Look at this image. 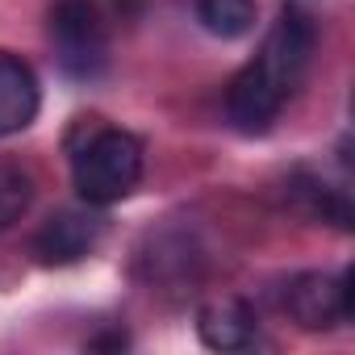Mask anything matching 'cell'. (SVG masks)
<instances>
[{
    "label": "cell",
    "instance_id": "1",
    "mask_svg": "<svg viewBox=\"0 0 355 355\" xmlns=\"http://www.w3.org/2000/svg\"><path fill=\"white\" fill-rule=\"evenodd\" d=\"M313 46H318V17L305 9V0H284V13L268 30L259 55L226 88V113L234 130L263 134L280 117V109L297 96V88L309 76Z\"/></svg>",
    "mask_w": 355,
    "mask_h": 355
},
{
    "label": "cell",
    "instance_id": "2",
    "mask_svg": "<svg viewBox=\"0 0 355 355\" xmlns=\"http://www.w3.org/2000/svg\"><path fill=\"white\" fill-rule=\"evenodd\" d=\"M71 180L84 205L109 209L125 201L142 180V142L117 125H92L80 146H71Z\"/></svg>",
    "mask_w": 355,
    "mask_h": 355
},
{
    "label": "cell",
    "instance_id": "3",
    "mask_svg": "<svg viewBox=\"0 0 355 355\" xmlns=\"http://www.w3.org/2000/svg\"><path fill=\"white\" fill-rule=\"evenodd\" d=\"M55 59L71 80H96L109 63V30L92 0H55L51 5Z\"/></svg>",
    "mask_w": 355,
    "mask_h": 355
},
{
    "label": "cell",
    "instance_id": "4",
    "mask_svg": "<svg viewBox=\"0 0 355 355\" xmlns=\"http://www.w3.org/2000/svg\"><path fill=\"white\" fill-rule=\"evenodd\" d=\"M284 309L297 326L305 330H334L351 322V272L330 276V272H301L288 280Z\"/></svg>",
    "mask_w": 355,
    "mask_h": 355
},
{
    "label": "cell",
    "instance_id": "5",
    "mask_svg": "<svg viewBox=\"0 0 355 355\" xmlns=\"http://www.w3.org/2000/svg\"><path fill=\"white\" fill-rule=\"evenodd\" d=\"M105 239V218L88 209H59L42 222V230L34 234V251L42 263H80L84 255H92Z\"/></svg>",
    "mask_w": 355,
    "mask_h": 355
},
{
    "label": "cell",
    "instance_id": "6",
    "mask_svg": "<svg viewBox=\"0 0 355 355\" xmlns=\"http://www.w3.org/2000/svg\"><path fill=\"white\" fill-rule=\"evenodd\" d=\"M38 105H42V88L34 67L13 51H0V138L21 134L38 117Z\"/></svg>",
    "mask_w": 355,
    "mask_h": 355
},
{
    "label": "cell",
    "instance_id": "7",
    "mask_svg": "<svg viewBox=\"0 0 355 355\" xmlns=\"http://www.w3.org/2000/svg\"><path fill=\"white\" fill-rule=\"evenodd\" d=\"M197 334L214 351H239L255 334V309L243 297H234V293L209 297L201 305V313H197Z\"/></svg>",
    "mask_w": 355,
    "mask_h": 355
},
{
    "label": "cell",
    "instance_id": "8",
    "mask_svg": "<svg viewBox=\"0 0 355 355\" xmlns=\"http://www.w3.org/2000/svg\"><path fill=\"white\" fill-rule=\"evenodd\" d=\"M197 21L214 38H243L255 26V0H197Z\"/></svg>",
    "mask_w": 355,
    "mask_h": 355
},
{
    "label": "cell",
    "instance_id": "9",
    "mask_svg": "<svg viewBox=\"0 0 355 355\" xmlns=\"http://www.w3.org/2000/svg\"><path fill=\"white\" fill-rule=\"evenodd\" d=\"M30 201H34L30 171H21L17 163H0V230H9L13 222H21Z\"/></svg>",
    "mask_w": 355,
    "mask_h": 355
},
{
    "label": "cell",
    "instance_id": "10",
    "mask_svg": "<svg viewBox=\"0 0 355 355\" xmlns=\"http://www.w3.org/2000/svg\"><path fill=\"white\" fill-rule=\"evenodd\" d=\"M130 338H125V330H109V334H96V338H88V351H109V347H125Z\"/></svg>",
    "mask_w": 355,
    "mask_h": 355
}]
</instances>
